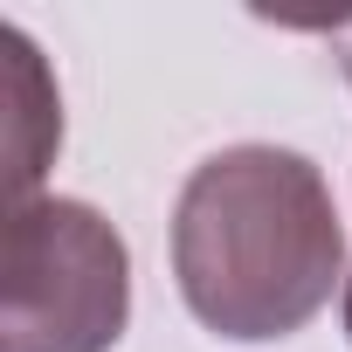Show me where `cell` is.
Returning a JSON list of instances; mask_svg holds the SVG:
<instances>
[{"instance_id": "277c9868", "label": "cell", "mask_w": 352, "mask_h": 352, "mask_svg": "<svg viewBox=\"0 0 352 352\" xmlns=\"http://www.w3.org/2000/svg\"><path fill=\"white\" fill-rule=\"evenodd\" d=\"M324 35H331V49H338V63H345V76H352V14H345V21H331Z\"/></svg>"}, {"instance_id": "3957f363", "label": "cell", "mask_w": 352, "mask_h": 352, "mask_svg": "<svg viewBox=\"0 0 352 352\" xmlns=\"http://www.w3.org/2000/svg\"><path fill=\"white\" fill-rule=\"evenodd\" d=\"M0 49H8V69H14V166H8V187H14V201H35L42 166L63 145V104H56L49 69H42V56L21 28H0Z\"/></svg>"}, {"instance_id": "6da1fadb", "label": "cell", "mask_w": 352, "mask_h": 352, "mask_svg": "<svg viewBox=\"0 0 352 352\" xmlns=\"http://www.w3.org/2000/svg\"><path fill=\"white\" fill-rule=\"evenodd\" d=\"M345 276V221L324 173L290 145L208 152L173 208V283L235 345L304 331Z\"/></svg>"}, {"instance_id": "5b68a950", "label": "cell", "mask_w": 352, "mask_h": 352, "mask_svg": "<svg viewBox=\"0 0 352 352\" xmlns=\"http://www.w3.org/2000/svg\"><path fill=\"white\" fill-rule=\"evenodd\" d=\"M345 338H352V276H345Z\"/></svg>"}, {"instance_id": "7a4b0ae2", "label": "cell", "mask_w": 352, "mask_h": 352, "mask_svg": "<svg viewBox=\"0 0 352 352\" xmlns=\"http://www.w3.org/2000/svg\"><path fill=\"white\" fill-rule=\"evenodd\" d=\"M124 324V235L69 194L14 201L0 228V352H111Z\"/></svg>"}]
</instances>
